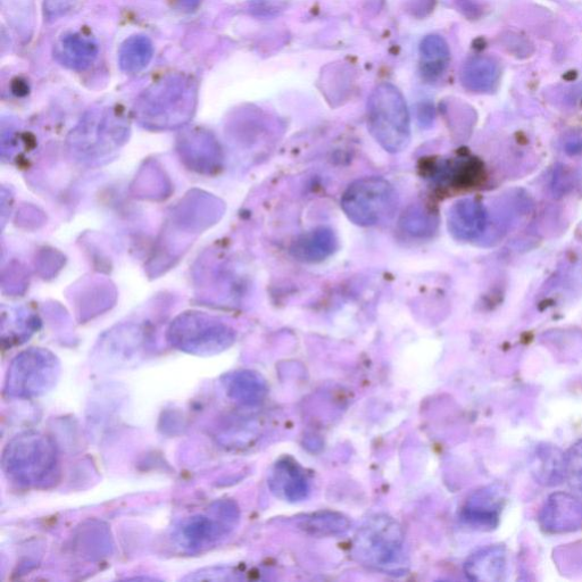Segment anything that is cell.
Returning <instances> with one entry per match:
<instances>
[{"label": "cell", "instance_id": "obj_1", "mask_svg": "<svg viewBox=\"0 0 582 582\" xmlns=\"http://www.w3.org/2000/svg\"><path fill=\"white\" fill-rule=\"evenodd\" d=\"M354 556L367 567L389 575H404L409 567L402 527L387 515L365 522L355 537Z\"/></svg>", "mask_w": 582, "mask_h": 582}, {"label": "cell", "instance_id": "obj_2", "mask_svg": "<svg viewBox=\"0 0 582 582\" xmlns=\"http://www.w3.org/2000/svg\"><path fill=\"white\" fill-rule=\"evenodd\" d=\"M371 135L389 153L403 152L411 139L410 113L405 99L392 83H381L368 103Z\"/></svg>", "mask_w": 582, "mask_h": 582}, {"label": "cell", "instance_id": "obj_3", "mask_svg": "<svg viewBox=\"0 0 582 582\" xmlns=\"http://www.w3.org/2000/svg\"><path fill=\"white\" fill-rule=\"evenodd\" d=\"M398 194L380 177L356 180L346 189L342 207L348 219L361 227H373L392 220L398 210Z\"/></svg>", "mask_w": 582, "mask_h": 582}, {"label": "cell", "instance_id": "obj_4", "mask_svg": "<svg viewBox=\"0 0 582 582\" xmlns=\"http://www.w3.org/2000/svg\"><path fill=\"white\" fill-rule=\"evenodd\" d=\"M540 525L553 534H564L582 529V502L579 496L556 493L548 498Z\"/></svg>", "mask_w": 582, "mask_h": 582}, {"label": "cell", "instance_id": "obj_5", "mask_svg": "<svg viewBox=\"0 0 582 582\" xmlns=\"http://www.w3.org/2000/svg\"><path fill=\"white\" fill-rule=\"evenodd\" d=\"M274 493L288 502H301L310 493L304 471L291 459H282L272 472L270 481Z\"/></svg>", "mask_w": 582, "mask_h": 582}, {"label": "cell", "instance_id": "obj_6", "mask_svg": "<svg viewBox=\"0 0 582 582\" xmlns=\"http://www.w3.org/2000/svg\"><path fill=\"white\" fill-rule=\"evenodd\" d=\"M448 226L457 239L472 240L477 238L486 227L484 207L470 201V199L456 203L450 212Z\"/></svg>", "mask_w": 582, "mask_h": 582}, {"label": "cell", "instance_id": "obj_7", "mask_svg": "<svg viewBox=\"0 0 582 582\" xmlns=\"http://www.w3.org/2000/svg\"><path fill=\"white\" fill-rule=\"evenodd\" d=\"M462 85L475 93H489L496 88L501 78L500 64L489 56H475L463 65Z\"/></svg>", "mask_w": 582, "mask_h": 582}, {"label": "cell", "instance_id": "obj_8", "mask_svg": "<svg viewBox=\"0 0 582 582\" xmlns=\"http://www.w3.org/2000/svg\"><path fill=\"white\" fill-rule=\"evenodd\" d=\"M338 246L335 232L329 228L321 227L306 232L299 237L291 249L299 261L315 263L327 259L334 254Z\"/></svg>", "mask_w": 582, "mask_h": 582}, {"label": "cell", "instance_id": "obj_9", "mask_svg": "<svg viewBox=\"0 0 582 582\" xmlns=\"http://www.w3.org/2000/svg\"><path fill=\"white\" fill-rule=\"evenodd\" d=\"M464 569L471 580H504L507 570L505 548L501 546L489 547L472 555Z\"/></svg>", "mask_w": 582, "mask_h": 582}, {"label": "cell", "instance_id": "obj_10", "mask_svg": "<svg viewBox=\"0 0 582 582\" xmlns=\"http://www.w3.org/2000/svg\"><path fill=\"white\" fill-rule=\"evenodd\" d=\"M503 500L500 489L486 488L472 496L465 506L463 515L471 525L494 527L498 520Z\"/></svg>", "mask_w": 582, "mask_h": 582}, {"label": "cell", "instance_id": "obj_11", "mask_svg": "<svg viewBox=\"0 0 582 582\" xmlns=\"http://www.w3.org/2000/svg\"><path fill=\"white\" fill-rule=\"evenodd\" d=\"M421 71L424 78L434 80L443 76L451 60L450 47L443 37L424 38L420 46Z\"/></svg>", "mask_w": 582, "mask_h": 582}, {"label": "cell", "instance_id": "obj_12", "mask_svg": "<svg viewBox=\"0 0 582 582\" xmlns=\"http://www.w3.org/2000/svg\"><path fill=\"white\" fill-rule=\"evenodd\" d=\"M299 528L313 536H337L349 528V521L342 514L318 512L299 520Z\"/></svg>", "mask_w": 582, "mask_h": 582}, {"label": "cell", "instance_id": "obj_13", "mask_svg": "<svg viewBox=\"0 0 582 582\" xmlns=\"http://www.w3.org/2000/svg\"><path fill=\"white\" fill-rule=\"evenodd\" d=\"M534 468V473L542 484H559L564 480V454L550 446L539 448Z\"/></svg>", "mask_w": 582, "mask_h": 582}, {"label": "cell", "instance_id": "obj_14", "mask_svg": "<svg viewBox=\"0 0 582 582\" xmlns=\"http://www.w3.org/2000/svg\"><path fill=\"white\" fill-rule=\"evenodd\" d=\"M153 46L145 37H132L123 44L120 64L123 71L136 73L146 68L152 60Z\"/></svg>", "mask_w": 582, "mask_h": 582}, {"label": "cell", "instance_id": "obj_15", "mask_svg": "<svg viewBox=\"0 0 582 582\" xmlns=\"http://www.w3.org/2000/svg\"><path fill=\"white\" fill-rule=\"evenodd\" d=\"M60 56L65 65L73 69H85L96 56V45L78 35L66 37L60 46Z\"/></svg>", "mask_w": 582, "mask_h": 582}, {"label": "cell", "instance_id": "obj_16", "mask_svg": "<svg viewBox=\"0 0 582 582\" xmlns=\"http://www.w3.org/2000/svg\"><path fill=\"white\" fill-rule=\"evenodd\" d=\"M564 480L575 495L582 497V440L564 454Z\"/></svg>", "mask_w": 582, "mask_h": 582}, {"label": "cell", "instance_id": "obj_17", "mask_svg": "<svg viewBox=\"0 0 582 582\" xmlns=\"http://www.w3.org/2000/svg\"><path fill=\"white\" fill-rule=\"evenodd\" d=\"M403 226L404 229L409 231V234L424 236L434 231L436 222L431 215L424 213L418 207H415V209L413 207L412 210L404 215Z\"/></svg>", "mask_w": 582, "mask_h": 582}, {"label": "cell", "instance_id": "obj_18", "mask_svg": "<svg viewBox=\"0 0 582 582\" xmlns=\"http://www.w3.org/2000/svg\"><path fill=\"white\" fill-rule=\"evenodd\" d=\"M77 0H46L45 14L49 19H56L71 11Z\"/></svg>", "mask_w": 582, "mask_h": 582}]
</instances>
